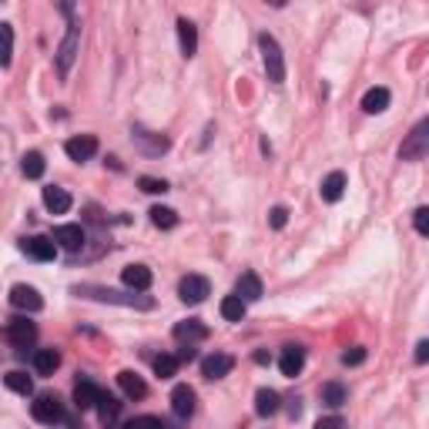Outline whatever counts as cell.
Returning a JSON list of instances; mask_svg holds the SVG:
<instances>
[{"label":"cell","instance_id":"cb8c5ba5","mask_svg":"<svg viewBox=\"0 0 429 429\" xmlns=\"http://www.w3.org/2000/svg\"><path fill=\"white\" fill-rule=\"evenodd\" d=\"M389 108V91L386 88H369L362 94V111L366 114H382Z\"/></svg>","mask_w":429,"mask_h":429},{"label":"cell","instance_id":"484cf974","mask_svg":"<svg viewBox=\"0 0 429 429\" xmlns=\"http://www.w3.org/2000/svg\"><path fill=\"white\" fill-rule=\"evenodd\" d=\"M278 392L275 389H258L255 392V413L258 416H272V413H278Z\"/></svg>","mask_w":429,"mask_h":429},{"label":"cell","instance_id":"e575fe53","mask_svg":"<svg viewBox=\"0 0 429 429\" xmlns=\"http://www.w3.org/2000/svg\"><path fill=\"white\" fill-rule=\"evenodd\" d=\"M138 188L148 191V195H164L168 191V181H161V178H138Z\"/></svg>","mask_w":429,"mask_h":429},{"label":"cell","instance_id":"d4e9b609","mask_svg":"<svg viewBox=\"0 0 429 429\" xmlns=\"http://www.w3.org/2000/svg\"><path fill=\"white\" fill-rule=\"evenodd\" d=\"M61 366V353L57 349H38L34 353V369H38L40 376H54Z\"/></svg>","mask_w":429,"mask_h":429},{"label":"cell","instance_id":"836d02e7","mask_svg":"<svg viewBox=\"0 0 429 429\" xmlns=\"http://www.w3.org/2000/svg\"><path fill=\"white\" fill-rule=\"evenodd\" d=\"M0 34H4V54H0V64L11 67V57H13V27L11 24H0Z\"/></svg>","mask_w":429,"mask_h":429},{"label":"cell","instance_id":"7402d4cb","mask_svg":"<svg viewBox=\"0 0 429 429\" xmlns=\"http://www.w3.org/2000/svg\"><path fill=\"white\" fill-rule=\"evenodd\" d=\"M118 386H121V392H125L127 399H144V396H148L144 379H141L138 372H131V369H125V372L118 376Z\"/></svg>","mask_w":429,"mask_h":429},{"label":"cell","instance_id":"7a4b0ae2","mask_svg":"<svg viewBox=\"0 0 429 429\" xmlns=\"http://www.w3.org/2000/svg\"><path fill=\"white\" fill-rule=\"evenodd\" d=\"M399 158L403 161H423V158H429V118L413 125V131L399 144Z\"/></svg>","mask_w":429,"mask_h":429},{"label":"cell","instance_id":"d590c367","mask_svg":"<svg viewBox=\"0 0 429 429\" xmlns=\"http://www.w3.org/2000/svg\"><path fill=\"white\" fill-rule=\"evenodd\" d=\"M125 429H168V426L158 416H138V419H131Z\"/></svg>","mask_w":429,"mask_h":429},{"label":"cell","instance_id":"9a60e30c","mask_svg":"<svg viewBox=\"0 0 429 429\" xmlns=\"http://www.w3.org/2000/svg\"><path fill=\"white\" fill-rule=\"evenodd\" d=\"M54 241L67 248V252H81V245H84V228L81 225H57L54 228Z\"/></svg>","mask_w":429,"mask_h":429},{"label":"cell","instance_id":"4dcf8cb0","mask_svg":"<svg viewBox=\"0 0 429 429\" xmlns=\"http://www.w3.org/2000/svg\"><path fill=\"white\" fill-rule=\"evenodd\" d=\"M245 305H248V302H241L239 295H225V299H222V316H225L228 322H241Z\"/></svg>","mask_w":429,"mask_h":429},{"label":"cell","instance_id":"8992f818","mask_svg":"<svg viewBox=\"0 0 429 429\" xmlns=\"http://www.w3.org/2000/svg\"><path fill=\"white\" fill-rule=\"evenodd\" d=\"M208 292H212V285H208V278H205V275H185V278H181V285H178L181 302H188V305L205 302V299H208Z\"/></svg>","mask_w":429,"mask_h":429},{"label":"cell","instance_id":"f1b7e54d","mask_svg":"<svg viewBox=\"0 0 429 429\" xmlns=\"http://www.w3.org/2000/svg\"><path fill=\"white\" fill-rule=\"evenodd\" d=\"M4 382H7V389L21 392V396H30V392H34V379L27 376V372H21V369L7 372V376H4Z\"/></svg>","mask_w":429,"mask_h":429},{"label":"cell","instance_id":"b9f144b4","mask_svg":"<svg viewBox=\"0 0 429 429\" xmlns=\"http://www.w3.org/2000/svg\"><path fill=\"white\" fill-rule=\"evenodd\" d=\"M195 345H181V353H178V359H181V362H191V359H195Z\"/></svg>","mask_w":429,"mask_h":429},{"label":"cell","instance_id":"603a6c76","mask_svg":"<svg viewBox=\"0 0 429 429\" xmlns=\"http://www.w3.org/2000/svg\"><path fill=\"white\" fill-rule=\"evenodd\" d=\"M44 205H47V212L51 214H64V212H71V195L64 188H57V185H51V188H44Z\"/></svg>","mask_w":429,"mask_h":429},{"label":"cell","instance_id":"2e32d148","mask_svg":"<svg viewBox=\"0 0 429 429\" xmlns=\"http://www.w3.org/2000/svg\"><path fill=\"white\" fill-rule=\"evenodd\" d=\"M302 366H305V349H302V345H285V353H282V359H278L282 376L295 379L299 372H302Z\"/></svg>","mask_w":429,"mask_h":429},{"label":"cell","instance_id":"e0dca14e","mask_svg":"<svg viewBox=\"0 0 429 429\" xmlns=\"http://www.w3.org/2000/svg\"><path fill=\"white\" fill-rule=\"evenodd\" d=\"M319 195H322V202H339L342 195H345V175L342 171H328L322 178V185H319Z\"/></svg>","mask_w":429,"mask_h":429},{"label":"cell","instance_id":"9c48e42d","mask_svg":"<svg viewBox=\"0 0 429 429\" xmlns=\"http://www.w3.org/2000/svg\"><path fill=\"white\" fill-rule=\"evenodd\" d=\"M131 135H135V144H138L144 154H151V158H154V154L168 151V138H164V135H158V131H148V127L135 125V131H131Z\"/></svg>","mask_w":429,"mask_h":429},{"label":"cell","instance_id":"4316f807","mask_svg":"<svg viewBox=\"0 0 429 429\" xmlns=\"http://www.w3.org/2000/svg\"><path fill=\"white\" fill-rule=\"evenodd\" d=\"M118 413H121V403L114 399L111 392H101V399H98V416H101L104 426H111L114 419H118Z\"/></svg>","mask_w":429,"mask_h":429},{"label":"cell","instance_id":"277c9868","mask_svg":"<svg viewBox=\"0 0 429 429\" xmlns=\"http://www.w3.org/2000/svg\"><path fill=\"white\" fill-rule=\"evenodd\" d=\"M77 47H81V24L71 21V24H67V38H64L61 47H57V71H61V77L71 74L74 57H77Z\"/></svg>","mask_w":429,"mask_h":429},{"label":"cell","instance_id":"5b68a950","mask_svg":"<svg viewBox=\"0 0 429 429\" xmlns=\"http://www.w3.org/2000/svg\"><path fill=\"white\" fill-rule=\"evenodd\" d=\"M34 339H38V326L34 322H27V319H11L7 322V342H11L13 349H30L34 345Z\"/></svg>","mask_w":429,"mask_h":429},{"label":"cell","instance_id":"8fae6325","mask_svg":"<svg viewBox=\"0 0 429 429\" xmlns=\"http://www.w3.org/2000/svg\"><path fill=\"white\" fill-rule=\"evenodd\" d=\"M64 151H67L71 161H91L98 154V138L94 135H77V138H71L64 144Z\"/></svg>","mask_w":429,"mask_h":429},{"label":"cell","instance_id":"ffe728a7","mask_svg":"<svg viewBox=\"0 0 429 429\" xmlns=\"http://www.w3.org/2000/svg\"><path fill=\"white\" fill-rule=\"evenodd\" d=\"M235 295H239L241 302H258L262 299V278L255 275V272H241L239 285H235Z\"/></svg>","mask_w":429,"mask_h":429},{"label":"cell","instance_id":"44dd1931","mask_svg":"<svg viewBox=\"0 0 429 429\" xmlns=\"http://www.w3.org/2000/svg\"><path fill=\"white\" fill-rule=\"evenodd\" d=\"M178 40H181V54L185 57H195L198 54V27L191 24L188 17L178 21Z\"/></svg>","mask_w":429,"mask_h":429},{"label":"cell","instance_id":"60d3db41","mask_svg":"<svg viewBox=\"0 0 429 429\" xmlns=\"http://www.w3.org/2000/svg\"><path fill=\"white\" fill-rule=\"evenodd\" d=\"M416 362H419V366H426V362H429V339L416 345Z\"/></svg>","mask_w":429,"mask_h":429},{"label":"cell","instance_id":"ac0fdd59","mask_svg":"<svg viewBox=\"0 0 429 429\" xmlns=\"http://www.w3.org/2000/svg\"><path fill=\"white\" fill-rule=\"evenodd\" d=\"M101 399V389L91 382V379H77L74 382V406L77 409H94Z\"/></svg>","mask_w":429,"mask_h":429},{"label":"cell","instance_id":"83f0119b","mask_svg":"<svg viewBox=\"0 0 429 429\" xmlns=\"http://www.w3.org/2000/svg\"><path fill=\"white\" fill-rule=\"evenodd\" d=\"M21 168H24V175L27 178H44V168H47V161H44V154L40 151H27L24 158H21Z\"/></svg>","mask_w":429,"mask_h":429},{"label":"cell","instance_id":"30bf717a","mask_svg":"<svg viewBox=\"0 0 429 429\" xmlns=\"http://www.w3.org/2000/svg\"><path fill=\"white\" fill-rule=\"evenodd\" d=\"M11 305L13 309H21V312H40V309H44V299H40V292L30 289V285H13Z\"/></svg>","mask_w":429,"mask_h":429},{"label":"cell","instance_id":"ab89813d","mask_svg":"<svg viewBox=\"0 0 429 429\" xmlns=\"http://www.w3.org/2000/svg\"><path fill=\"white\" fill-rule=\"evenodd\" d=\"M316 429H345V423L339 416H328V419H319Z\"/></svg>","mask_w":429,"mask_h":429},{"label":"cell","instance_id":"ba28073f","mask_svg":"<svg viewBox=\"0 0 429 429\" xmlns=\"http://www.w3.org/2000/svg\"><path fill=\"white\" fill-rule=\"evenodd\" d=\"M21 248H24V255H30L34 262H54V255H57V241L47 239V235H30V239L21 241Z\"/></svg>","mask_w":429,"mask_h":429},{"label":"cell","instance_id":"74e56055","mask_svg":"<svg viewBox=\"0 0 429 429\" xmlns=\"http://www.w3.org/2000/svg\"><path fill=\"white\" fill-rule=\"evenodd\" d=\"M285 222H289V208H285V205H275V208L268 212V225H272V228H285Z\"/></svg>","mask_w":429,"mask_h":429},{"label":"cell","instance_id":"7bdbcfd3","mask_svg":"<svg viewBox=\"0 0 429 429\" xmlns=\"http://www.w3.org/2000/svg\"><path fill=\"white\" fill-rule=\"evenodd\" d=\"M255 362H258V366H268L272 359H268V353H262V349H258V353H255Z\"/></svg>","mask_w":429,"mask_h":429},{"label":"cell","instance_id":"4fadbf2b","mask_svg":"<svg viewBox=\"0 0 429 429\" xmlns=\"http://www.w3.org/2000/svg\"><path fill=\"white\" fill-rule=\"evenodd\" d=\"M231 369H235V355L214 353V355H208V359L202 362V376L205 379H225Z\"/></svg>","mask_w":429,"mask_h":429},{"label":"cell","instance_id":"d6986e66","mask_svg":"<svg viewBox=\"0 0 429 429\" xmlns=\"http://www.w3.org/2000/svg\"><path fill=\"white\" fill-rule=\"evenodd\" d=\"M121 282L135 292H148L151 289V268L148 265H127L125 272H121Z\"/></svg>","mask_w":429,"mask_h":429},{"label":"cell","instance_id":"6da1fadb","mask_svg":"<svg viewBox=\"0 0 429 429\" xmlns=\"http://www.w3.org/2000/svg\"><path fill=\"white\" fill-rule=\"evenodd\" d=\"M74 295L81 299H94V302H111V305H127V309H154V299L148 295H127V292H118V289H104V285H74Z\"/></svg>","mask_w":429,"mask_h":429},{"label":"cell","instance_id":"1f68e13d","mask_svg":"<svg viewBox=\"0 0 429 429\" xmlns=\"http://www.w3.org/2000/svg\"><path fill=\"white\" fill-rule=\"evenodd\" d=\"M148 214H151L154 228H175L178 225V212H175V208H161V205H154Z\"/></svg>","mask_w":429,"mask_h":429},{"label":"cell","instance_id":"5bb4252c","mask_svg":"<svg viewBox=\"0 0 429 429\" xmlns=\"http://www.w3.org/2000/svg\"><path fill=\"white\" fill-rule=\"evenodd\" d=\"M195 399H198V396H195V389H191V386H185V382H181V386H175V392H171V409H175V416L178 419H188L191 413H195Z\"/></svg>","mask_w":429,"mask_h":429},{"label":"cell","instance_id":"d6a6232c","mask_svg":"<svg viewBox=\"0 0 429 429\" xmlns=\"http://www.w3.org/2000/svg\"><path fill=\"white\" fill-rule=\"evenodd\" d=\"M178 366H181V359H178V355H158V359H154V372H158L161 379L178 376Z\"/></svg>","mask_w":429,"mask_h":429},{"label":"cell","instance_id":"f35d334b","mask_svg":"<svg viewBox=\"0 0 429 429\" xmlns=\"http://www.w3.org/2000/svg\"><path fill=\"white\" fill-rule=\"evenodd\" d=\"M413 225H416L419 235H426V239H429V208H416V214H413Z\"/></svg>","mask_w":429,"mask_h":429},{"label":"cell","instance_id":"8d00e7d4","mask_svg":"<svg viewBox=\"0 0 429 429\" xmlns=\"http://www.w3.org/2000/svg\"><path fill=\"white\" fill-rule=\"evenodd\" d=\"M342 362L345 366H362L366 362V345H353L349 353H342Z\"/></svg>","mask_w":429,"mask_h":429},{"label":"cell","instance_id":"7c38bea8","mask_svg":"<svg viewBox=\"0 0 429 429\" xmlns=\"http://www.w3.org/2000/svg\"><path fill=\"white\" fill-rule=\"evenodd\" d=\"M175 339L185 342V345L205 342V339H208V326H205L202 319H185V322H178V326H175Z\"/></svg>","mask_w":429,"mask_h":429},{"label":"cell","instance_id":"52a82bcc","mask_svg":"<svg viewBox=\"0 0 429 429\" xmlns=\"http://www.w3.org/2000/svg\"><path fill=\"white\" fill-rule=\"evenodd\" d=\"M30 413H34V419L44 423V426H54V423L64 419V409H61V403H57V396H38V399L30 403Z\"/></svg>","mask_w":429,"mask_h":429},{"label":"cell","instance_id":"f546056e","mask_svg":"<svg viewBox=\"0 0 429 429\" xmlns=\"http://www.w3.org/2000/svg\"><path fill=\"white\" fill-rule=\"evenodd\" d=\"M345 396H349V392H345L342 382H326V386H322V403L332 406V409H339V406L345 403Z\"/></svg>","mask_w":429,"mask_h":429},{"label":"cell","instance_id":"3957f363","mask_svg":"<svg viewBox=\"0 0 429 429\" xmlns=\"http://www.w3.org/2000/svg\"><path fill=\"white\" fill-rule=\"evenodd\" d=\"M258 47H262V64H265V74L272 84H282L285 81V57H282V47L272 34H258Z\"/></svg>","mask_w":429,"mask_h":429}]
</instances>
